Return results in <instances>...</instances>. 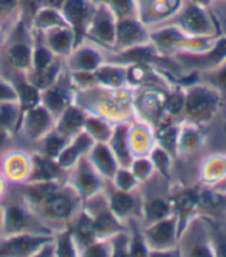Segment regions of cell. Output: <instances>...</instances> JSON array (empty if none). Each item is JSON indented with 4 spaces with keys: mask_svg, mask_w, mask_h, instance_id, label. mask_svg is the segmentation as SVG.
<instances>
[{
    "mask_svg": "<svg viewBox=\"0 0 226 257\" xmlns=\"http://www.w3.org/2000/svg\"><path fill=\"white\" fill-rule=\"evenodd\" d=\"M50 242V237L19 232L11 235L0 234V257H24L39 252V249Z\"/></svg>",
    "mask_w": 226,
    "mask_h": 257,
    "instance_id": "cell-1",
    "label": "cell"
},
{
    "mask_svg": "<svg viewBox=\"0 0 226 257\" xmlns=\"http://www.w3.org/2000/svg\"><path fill=\"white\" fill-rule=\"evenodd\" d=\"M51 124H53L51 113L41 102L22 112L21 127L24 135L30 140H39L45 137L47 132L51 128Z\"/></svg>",
    "mask_w": 226,
    "mask_h": 257,
    "instance_id": "cell-2",
    "label": "cell"
},
{
    "mask_svg": "<svg viewBox=\"0 0 226 257\" xmlns=\"http://www.w3.org/2000/svg\"><path fill=\"white\" fill-rule=\"evenodd\" d=\"M187 113L194 118L209 116L215 108V95L208 88L195 87L189 91L186 99Z\"/></svg>",
    "mask_w": 226,
    "mask_h": 257,
    "instance_id": "cell-3",
    "label": "cell"
},
{
    "mask_svg": "<svg viewBox=\"0 0 226 257\" xmlns=\"http://www.w3.org/2000/svg\"><path fill=\"white\" fill-rule=\"evenodd\" d=\"M61 13L70 28L73 27L76 31H82L85 28L87 21L90 19L91 8L85 0H64Z\"/></svg>",
    "mask_w": 226,
    "mask_h": 257,
    "instance_id": "cell-4",
    "label": "cell"
},
{
    "mask_svg": "<svg viewBox=\"0 0 226 257\" xmlns=\"http://www.w3.org/2000/svg\"><path fill=\"white\" fill-rule=\"evenodd\" d=\"M7 62L10 67L19 71H30L33 65V48L25 41L19 39L8 45L7 48Z\"/></svg>",
    "mask_w": 226,
    "mask_h": 257,
    "instance_id": "cell-5",
    "label": "cell"
},
{
    "mask_svg": "<svg viewBox=\"0 0 226 257\" xmlns=\"http://www.w3.org/2000/svg\"><path fill=\"white\" fill-rule=\"evenodd\" d=\"M28 223L27 212L17 205H10L2 209V228L0 234L2 235H11L25 232V226Z\"/></svg>",
    "mask_w": 226,
    "mask_h": 257,
    "instance_id": "cell-6",
    "label": "cell"
},
{
    "mask_svg": "<svg viewBox=\"0 0 226 257\" xmlns=\"http://www.w3.org/2000/svg\"><path fill=\"white\" fill-rule=\"evenodd\" d=\"M47 47L56 54H67L71 47L73 34L68 25H58L45 30Z\"/></svg>",
    "mask_w": 226,
    "mask_h": 257,
    "instance_id": "cell-7",
    "label": "cell"
},
{
    "mask_svg": "<svg viewBox=\"0 0 226 257\" xmlns=\"http://www.w3.org/2000/svg\"><path fill=\"white\" fill-rule=\"evenodd\" d=\"M22 108L17 101L0 102V128L8 134H13L17 125H21Z\"/></svg>",
    "mask_w": 226,
    "mask_h": 257,
    "instance_id": "cell-8",
    "label": "cell"
},
{
    "mask_svg": "<svg viewBox=\"0 0 226 257\" xmlns=\"http://www.w3.org/2000/svg\"><path fill=\"white\" fill-rule=\"evenodd\" d=\"M17 91V101L22 112L34 107L41 102V91L31 81H21L19 84H13Z\"/></svg>",
    "mask_w": 226,
    "mask_h": 257,
    "instance_id": "cell-9",
    "label": "cell"
},
{
    "mask_svg": "<svg viewBox=\"0 0 226 257\" xmlns=\"http://www.w3.org/2000/svg\"><path fill=\"white\" fill-rule=\"evenodd\" d=\"M31 169V163L21 154H10L4 161L5 175L11 180H24Z\"/></svg>",
    "mask_w": 226,
    "mask_h": 257,
    "instance_id": "cell-10",
    "label": "cell"
},
{
    "mask_svg": "<svg viewBox=\"0 0 226 257\" xmlns=\"http://www.w3.org/2000/svg\"><path fill=\"white\" fill-rule=\"evenodd\" d=\"M41 206H44L45 214L51 218H65L71 214V208H73L71 201L58 192L53 194Z\"/></svg>",
    "mask_w": 226,
    "mask_h": 257,
    "instance_id": "cell-11",
    "label": "cell"
},
{
    "mask_svg": "<svg viewBox=\"0 0 226 257\" xmlns=\"http://www.w3.org/2000/svg\"><path fill=\"white\" fill-rule=\"evenodd\" d=\"M41 101H42V105L50 113H58L65 108L67 96L62 91V88L50 85V87L44 88V91L41 93Z\"/></svg>",
    "mask_w": 226,
    "mask_h": 257,
    "instance_id": "cell-12",
    "label": "cell"
},
{
    "mask_svg": "<svg viewBox=\"0 0 226 257\" xmlns=\"http://www.w3.org/2000/svg\"><path fill=\"white\" fill-rule=\"evenodd\" d=\"M56 189L58 188H56V185L51 183L50 180L48 181H36L27 189L25 197L31 201L33 205H42L44 201H47L53 194L58 192Z\"/></svg>",
    "mask_w": 226,
    "mask_h": 257,
    "instance_id": "cell-13",
    "label": "cell"
},
{
    "mask_svg": "<svg viewBox=\"0 0 226 257\" xmlns=\"http://www.w3.org/2000/svg\"><path fill=\"white\" fill-rule=\"evenodd\" d=\"M82 122H84V115L78 108H67L61 115V119L58 124V132L61 135H70L73 132H76L82 125Z\"/></svg>",
    "mask_w": 226,
    "mask_h": 257,
    "instance_id": "cell-14",
    "label": "cell"
},
{
    "mask_svg": "<svg viewBox=\"0 0 226 257\" xmlns=\"http://www.w3.org/2000/svg\"><path fill=\"white\" fill-rule=\"evenodd\" d=\"M93 161L95 164L99 168V171L108 177L115 175L117 174V163H115V158L110 154V151L107 148H104L102 144L96 146L95 151H93V155H91Z\"/></svg>",
    "mask_w": 226,
    "mask_h": 257,
    "instance_id": "cell-15",
    "label": "cell"
},
{
    "mask_svg": "<svg viewBox=\"0 0 226 257\" xmlns=\"http://www.w3.org/2000/svg\"><path fill=\"white\" fill-rule=\"evenodd\" d=\"M181 25L192 33H200L206 28V19L204 14L197 7H189L181 17Z\"/></svg>",
    "mask_w": 226,
    "mask_h": 257,
    "instance_id": "cell-16",
    "label": "cell"
},
{
    "mask_svg": "<svg viewBox=\"0 0 226 257\" xmlns=\"http://www.w3.org/2000/svg\"><path fill=\"white\" fill-rule=\"evenodd\" d=\"M141 28L138 24H135L134 21H124L118 25L117 28V38L121 44H127V42H135L141 38Z\"/></svg>",
    "mask_w": 226,
    "mask_h": 257,
    "instance_id": "cell-17",
    "label": "cell"
},
{
    "mask_svg": "<svg viewBox=\"0 0 226 257\" xmlns=\"http://www.w3.org/2000/svg\"><path fill=\"white\" fill-rule=\"evenodd\" d=\"M71 64L79 70H93V68H96V65L99 64V56L96 54V51L88 50V48H82L81 51H78L73 56Z\"/></svg>",
    "mask_w": 226,
    "mask_h": 257,
    "instance_id": "cell-18",
    "label": "cell"
},
{
    "mask_svg": "<svg viewBox=\"0 0 226 257\" xmlns=\"http://www.w3.org/2000/svg\"><path fill=\"white\" fill-rule=\"evenodd\" d=\"M172 234H174V223L172 222H163V223H160V225H157L152 229L147 231V235L150 237V240L158 243V245H164L167 242H171Z\"/></svg>",
    "mask_w": 226,
    "mask_h": 257,
    "instance_id": "cell-19",
    "label": "cell"
},
{
    "mask_svg": "<svg viewBox=\"0 0 226 257\" xmlns=\"http://www.w3.org/2000/svg\"><path fill=\"white\" fill-rule=\"evenodd\" d=\"M65 148V141L61 134H50L44 138V152L50 160L58 158L62 149Z\"/></svg>",
    "mask_w": 226,
    "mask_h": 257,
    "instance_id": "cell-20",
    "label": "cell"
},
{
    "mask_svg": "<svg viewBox=\"0 0 226 257\" xmlns=\"http://www.w3.org/2000/svg\"><path fill=\"white\" fill-rule=\"evenodd\" d=\"M134 208V198L126 192H117L111 197V211L115 215H126Z\"/></svg>",
    "mask_w": 226,
    "mask_h": 257,
    "instance_id": "cell-21",
    "label": "cell"
},
{
    "mask_svg": "<svg viewBox=\"0 0 226 257\" xmlns=\"http://www.w3.org/2000/svg\"><path fill=\"white\" fill-rule=\"evenodd\" d=\"M113 151H115L117 157L121 161H126L129 158L127 152V127L121 125L115 131V137H113Z\"/></svg>",
    "mask_w": 226,
    "mask_h": 257,
    "instance_id": "cell-22",
    "label": "cell"
},
{
    "mask_svg": "<svg viewBox=\"0 0 226 257\" xmlns=\"http://www.w3.org/2000/svg\"><path fill=\"white\" fill-rule=\"evenodd\" d=\"M76 185L84 194H90L98 188V178L88 171H82L76 178Z\"/></svg>",
    "mask_w": 226,
    "mask_h": 257,
    "instance_id": "cell-23",
    "label": "cell"
},
{
    "mask_svg": "<svg viewBox=\"0 0 226 257\" xmlns=\"http://www.w3.org/2000/svg\"><path fill=\"white\" fill-rule=\"evenodd\" d=\"M95 31L105 42H111L113 39H115V34H117V30L113 28V25L108 19H99L95 24Z\"/></svg>",
    "mask_w": 226,
    "mask_h": 257,
    "instance_id": "cell-24",
    "label": "cell"
},
{
    "mask_svg": "<svg viewBox=\"0 0 226 257\" xmlns=\"http://www.w3.org/2000/svg\"><path fill=\"white\" fill-rule=\"evenodd\" d=\"M146 214L150 220H161L167 214V205L161 200H154L146 206Z\"/></svg>",
    "mask_w": 226,
    "mask_h": 257,
    "instance_id": "cell-25",
    "label": "cell"
},
{
    "mask_svg": "<svg viewBox=\"0 0 226 257\" xmlns=\"http://www.w3.org/2000/svg\"><path fill=\"white\" fill-rule=\"evenodd\" d=\"M95 225V229L98 231H102V232H108V231H113L118 225L115 222V218H113V214L110 212H102L98 218L96 222L93 223Z\"/></svg>",
    "mask_w": 226,
    "mask_h": 257,
    "instance_id": "cell-26",
    "label": "cell"
},
{
    "mask_svg": "<svg viewBox=\"0 0 226 257\" xmlns=\"http://www.w3.org/2000/svg\"><path fill=\"white\" fill-rule=\"evenodd\" d=\"M5 101H17V91L10 81L0 78V102Z\"/></svg>",
    "mask_w": 226,
    "mask_h": 257,
    "instance_id": "cell-27",
    "label": "cell"
},
{
    "mask_svg": "<svg viewBox=\"0 0 226 257\" xmlns=\"http://www.w3.org/2000/svg\"><path fill=\"white\" fill-rule=\"evenodd\" d=\"M197 201L198 198L194 192H184L177 198V206L181 212H189L195 206Z\"/></svg>",
    "mask_w": 226,
    "mask_h": 257,
    "instance_id": "cell-28",
    "label": "cell"
},
{
    "mask_svg": "<svg viewBox=\"0 0 226 257\" xmlns=\"http://www.w3.org/2000/svg\"><path fill=\"white\" fill-rule=\"evenodd\" d=\"M19 8V0H0V24L14 14Z\"/></svg>",
    "mask_w": 226,
    "mask_h": 257,
    "instance_id": "cell-29",
    "label": "cell"
},
{
    "mask_svg": "<svg viewBox=\"0 0 226 257\" xmlns=\"http://www.w3.org/2000/svg\"><path fill=\"white\" fill-rule=\"evenodd\" d=\"M99 78L107 84H120L123 79V71L117 68H104L99 71Z\"/></svg>",
    "mask_w": 226,
    "mask_h": 257,
    "instance_id": "cell-30",
    "label": "cell"
},
{
    "mask_svg": "<svg viewBox=\"0 0 226 257\" xmlns=\"http://www.w3.org/2000/svg\"><path fill=\"white\" fill-rule=\"evenodd\" d=\"M56 254L58 255H74V246L71 243V238L70 235H62L59 240H58V246H56Z\"/></svg>",
    "mask_w": 226,
    "mask_h": 257,
    "instance_id": "cell-31",
    "label": "cell"
},
{
    "mask_svg": "<svg viewBox=\"0 0 226 257\" xmlns=\"http://www.w3.org/2000/svg\"><path fill=\"white\" fill-rule=\"evenodd\" d=\"M88 132L91 134V137H96L102 141V138L108 137V131L105 128V125L102 122H99L98 119H90L88 121Z\"/></svg>",
    "mask_w": 226,
    "mask_h": 257,
    "instance_id": "cell-32",
    "label": "cell"
},
{
    "mask_svg": "<svg viewBox=\"0 0 226 257\" xmlns=\"http://www.w3.org/2000/svg\"><path fill=\"white\" fill-rule=\"evenodd\" d=\"M117 181H118V186L124 191H127L129 188L134 186V183H135V178L132 174L126 172V171H121L118 175H117Z\"/></svg>",
    "mask_w": 226,
    "mask_h": 257,
    "instance_id": "cell-33",
    "label": "cell"
},
{
    "mask_svg": "<svg viewBox=\"0 0 226 257\" xmlns=\"http://www.w3.org/2000/svg\"><path fill=\"white\" fill-rule=\"evenodd\" d=\"M181 107H183V96L181 95H174V96L169 98V101H167V110L171 113H178L180 110H181Z\"/></svg>",
    "mask_w": 226,
    "mask_h": 257,
    "instance_id": "cell-34",
    "label": "cell"
},
{
    "mask_svg": "<svg viewBox=\"0 0 226 257\" xmlns=\"http://www.w3.org/2000/svg\"><path fill=\"white\" fill-rule=\"evenodd\" d=\"M150 172V164L147 163V161H138V163H135V174L141 178H144L147 174Z\"/></svg>",
    "mask_w": 226,
    "mask_h": 257,
    "instance_id": "cell-35",
    "label": "cell"
},
{
    "mask_svg": "<svg viewBox=\"0 0 226 257\" xmlns=\"http://www.w3.org/2000/svg\"><path fill=\"white\" fill-rule=\"evenodd\" d=\"M154 161H155V164L158 168H161V169H164V166L167 164V157H166V152H163V151H155V154H154Z\"/></svg>",
    "mask_w": 226,
    "mask_h": 257,
    "instance_id": "cell-36",
    "label": "cell"
},
{
    "mask_svg": "<svg viewBox=\"0 0 226 257\" xmlns=\"http://www.w3.org/2000/svg\"><path fill=\"white\" fill-rule=\"evenodd\" d=\"M113 4H115V10L121 14L130 10V0H113Z\"/></svg>",
    "mask_w": 226,
    "mask_h": 257,
    "instance_id": "cell-37",
    "label": "cell"
},
{
    "mask_svg": "<svg viewBox=\"0 0 226 257\" xmlns=\"http://www.w3.org/2000/svg\"><path fill=\"white\" fill-rule=\"evenodd\" d=\"M62 4H64V0H39V8L41 7H47V8L61 10Z\"/></svg>",
    "mask_w": 226,
    "mask_h": 257,
    "instance_id": "cell-38",
    "label": "cell"
},
{
    "mask_svg": "<svg viewBox=\"0 0 226 257\" xmlns=\"http://www.w3.org/2000/svg\"><path fill=\"white\" fill-rule=\"evenodd\" d=\"M132 252V255H144L146 254V248L143 246V243L138 240V237H137V240L134 242V246H132V249H130Z\"/></svg>",
    "mask_w": 226,
    "mask_h": 257,
    "instance_id": "cell-39",
    "label": "cell"
},
{
    "mask_svg": "<svg viewBox=\"0 0 226 257\" xmlns=\"http://www.w3.org/2000/svg\"><path fill=\"white\" fill-rule=\"evenodd\" d=\"M10 137H11V134H8V132H5V131H2V128H0V152L5 149V146H7Z\"/></svg>",
    "mask_w": 226,
    "mask_h": 257,
    "instance_id": "cell-40",
    "label": "cell"
},
{
    "mask_svg": "<svg viewBox=\"0 0 226 257\" xmlns=\"http://www.w3.org/2000/svg\"><path fill=\"white\" fill-rule=\"evenodd\" d=\"M217 82H218L221 87H224V88H226V67H224V68H221V70H220V73L217 75Z\"/></svg>",
    "mask_w": 226,
    "mask_h": 257,
    "instance_id": "cell-41",
    "label": "cell"
},
{
    "mask_svg": "<svg viewBox=\"0 0 226 257\" xmlns=\"http://www.w3.org/2000/svg\"><path fill=\"white\" fill-rule=\"evenodd\" d=\"M4 192H5V180H4V175L0 174V197L4 195Z\"/></svg>",
    "mask_w": 226,
    "mask_h": 257,
    "instance_id": "cell-42",
    "label": "cell"
},
{
    "mask_svg": "<svg viewBox=\"0 0 226 257\" xmlns=\"http://www.w3.org/2000/svg\"><path fill=\"white\" fill-rule=\"evenodd\" d=\"M5 41H7V36H5V33H4V30H2V27H0V47H2V45L5 44Z\"/></svg>",
    "mask_w": 226,
    "mask_h": 257,
    "instance_id": "cell-43",
    "label": "cell"
},
{
    "mask_svg": "<svg viewBox=\"0 0 226 257\" xmlns=\"http://www.w3.org/2000/svg\"><path fill=\"white\" fill-rule=\"evenodd\" d=\"M0 228H2V208H0Z\"/></svg>",
    "mask_w": 226,
    "mask_h": 257,
    "instance_id": "cell-44",
    "label": "cell"
}]
</instances>
